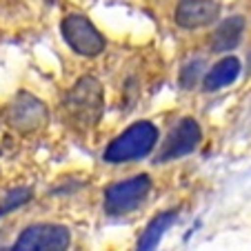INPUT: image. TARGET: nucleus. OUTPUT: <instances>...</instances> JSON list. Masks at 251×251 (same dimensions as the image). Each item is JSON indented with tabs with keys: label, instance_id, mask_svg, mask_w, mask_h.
<instances>
[{
	"label": "nucleus",
	"instance_id": "1",
	"mask_svg": "<svg viewBox=\"0 0 251 251\" xmlns=\"http://www.w3.org/2000/svg\"><path fill=\"white\" fill-rule=\"evenodd\" d=\"M104 111L102 85L94 76H82L76 85L65 94L60 114L67 127L74 131H89L98 125Z\"/></svg>",
	"mask_w": 251,
	"mask_h": 251
},
{
	"label": "nucleus",
	"instance_id": "2",
	"mask_svg": "<svg viewBox=\"0 0 251 251\" xmlns=\"http://www.w3.org/2000/svg\"><path fill=\"white\" fill-rule=\"evenodd\" d=\"M158 142V129L149 120L133 123L129 129H125L118 138L109 142L104 149V162L109 165H123V162H133L140 158H147L153 151Z\"/></svg>",
	"mask_w": 251,
	"mask_h": 251
},
{
	"label": "nucleus",
	"instance_id": "3",
	"mask_svg": "<svg viewBox=\"0 0 251 251\" xmlns=\"http://www.w3.org/2000/svg\"><path fill=\"white\" fill-rule=\"evenodd\" d=\"M49 109L43 100L31 96L29 91H18L16 98L7 104L5 123L18 133H33L47 125Z\"/></svg>",
	"mask_w": 251,
	"mask_h": 251
},
{
	"label": "nucleus",
	"instance_id": "4",
	"mask_svg": "<svg viewBox=\"0 0 251 251\" xmlns=\"http://www.w3.org/2000/svg\"><path fill=\"white\" fill-rule=\"evenodd\" d=\"M151 189L149 176L140 174L129 180L116 182V185L104 189V213L107 216H127L136 207H140Z\"/></svg>",
	"mask_w": 251,
	"mask_h": 251
},
{
	"label": "nucleus",
	"instance_id": "5",
	"mask_svg": "<svg viewBox=\"0 0 251 251\" xmlns=\"http://www.w3.org/2000/svg\"><path fill=\"white\" fill-rule=\"evenodd\" d=\"M62 36H65V43L69 45L78 56L85 58H96L98 53L104 51V38L102 33L94 27L89 18L80 14H69L62 18Z\"/></svg>",
	"mask_w": 251,
	"mask_h": 251
},
{
	"label": "nucleus",
	"instance_id": "6",
	"mask_svg": "<svg viewBox=\"0 0 251 251\" xmlns=\"http://www.w3.org/2000/svg\"><path fill=\"white\" fill-rule=\"evenodd\" d=\"M200 140H202L200 125L194 118H182L169 131V136L165 138L156 162H169V160H178L182 156H189L191 151L198 149Z\"/></svg>",
	"mask_w": 251,
	"mask_h": 251
},
{
	"label": "nucleus",
	"instance_id": "7",
	"mask_svg": "<svg viewBox=\"0 0 251 251\" xmlns=\"http://www.w3.org/2000/svg\"><path fill=\"white\" fill-rule=\"evenodd\" d=\"M71 245V233L67 227L62 225H47V223H40V225H31L27 227L20 238L16 240L14 249H38V251H62Z\"/></svg>",
	"mask_w": 251,
	"mask_h": 251
},
{
	"label": "nucleus",
	"instance_id": "8",
	"mask_svg": "<svg viewBox=\"0 0 251 251\" xmlns=\"http://www.w3.org/2000/svg\"><path fill=\"white\" fill-rule=\"evenodd\" d=\"M220 16L218 0H180L176 7V23L182 29H200L216 23Z\"/></svg>",
	"mask_w": 251,
	"mask_h": 251
},
{
	"label": "nucleus",
	"instance_id": "9",
	"mask_svg": "<svg viewBox=\"0 0 251 251\" xmlns=\"http://www.w3.org/2000/svg\"><path fill=\"white\" fill-rule=\"evenodd\" d=\"M242 33H245V18L242 16H231V18L223 20L216 27V31L211 33V40H209L211 51L225 53L236 49L242 40Z\"/></svg>",
	"mask_w": 251,
	"mask_h": 251
},
{
	"label": "nucleus",
	"instance_id": "10",
	"mask_svg": "<svg viewBox=\"0 0 251 251\" xmlns=\"http://www.w3.org/2000/svg\"><path fill=\"white\" fill-rule=\"evenodd\" d=\"M240 76V60L236 56H227L223 60H218L211 69L207 71L202 85H204V91H218L223 87L231 85L236 78Z\"/></svg>",
	"mask_w": 251,
	"mask_h": 251
},
{
	"label": "nucleus",
	"instance_id": "11",
	"mask_svg": "<svg viewBox=\"0 0 251 251\" xmlns=\"http://www.w3.org/2000/svg\"><path fill=\"white\" fill-rule=\"evenodd\" d=\"M176 223V211H165V213H158L156 218L145 227L142 231L140 240H138V249L142 251H149V249H156L158 242L162 240L165 231H169V227Z\"/></svg>",
	"mask_w": 251,
	"mask_h": 251
},
{
	"label": "nucleus",
	"instance_id": "12",
	"mask_svg": "<svg viewBox=\"0 0 251 251\" xmlns=\"http://www.w3.org/2000/svg\"><path fill=\"white\" fill-rule=\"evenodd\" d=\"M202 71H204V60H202V58L187 62V65L182 67L180 76H178V82H180L182 89H191V87H194L196 82L200 80V76H202Z\"/></svg>",
	"mask_w": 251,
	"mask_h": 251
},
{
	"label": "nucleus",
	"instance_id": "13",
	"mask_svg": "<svg viewBox=\"0 0 251 251\" xmlns=\"http://www.w3.org/2000/svg\"><path fill=\"white\" fill-rule=\"evenodd\" d=\"M29 198H31V189H27V187L11 191V194L5 198V202L0 204V218H2V216H7L11 209H16V207H20V204H25Z\"/></svg>",
	"mask_w": 251,
	"mask_h": 251
}]
</instances>
